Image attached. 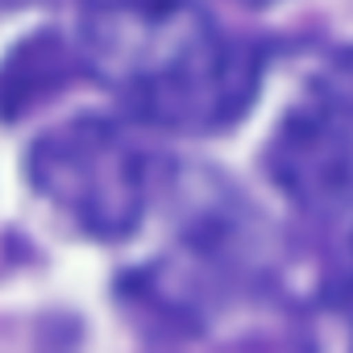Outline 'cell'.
I'll return each instance as SVG.
<instances>
[{
    "label": "cell",
    "mask_w": 353,
    "mask_h": 353,
    "mask_svg": "<svg viewBox=\"0 0 353 353\" xmlns=\"http://www.w3.org/2000/svg\"><path fill=\"white\" fill-rule=\"evenodd\" d=\"M71 71H75V59L54 34H38L21 42L0 63V117H17L30 104L54 96Z\"/></svg>",
    "instance_id": "cell-4"
},
{
    "label": "cell",
    "mask_w": 353,
    "mask_h": 353,
    "mask_svg": "<svg viewBox=\"0 0 353 353\" xmlns=\"http://www.w3.org/2000/svg\"><path fill=\"white\" fill-rule=\"evenodd\" d=\"M266 166L303 208H353V50L324 63L270 137Z\"/></svg>",
    "instance_id": "cell-3"
},
{
    "label": "cell",
    "mask_w": 353,
    "mask_h": 353,
    "mask_svg": "<svg viewBox=\"0 0 353 353\" xmlns=\"http://www.w3.org/2000/svg\"><path fill=\"white\" fill-rule=\"evenodd\" d=\"M79 54L133 117L174 133L229 129L258 92V54L196 0H88Z\"/></svg>",
    "instance_id": "cell-1"
},
{
    "label": "cell",
    "mask_w": 353,
    "mask_h": 353,
    "mask_svg": "<svg viewBox=\"0 0 353 353\" xmlns=\"http://www.w3.org/2000/svg\"><path fill=\"white\" fill-rule=\"evenodd\" d=\"M34 188L83 233L121 241L145 212V158L104 117H75L34 141Z\"/></svg>",
    "instance_id": "cell-2"
},
{
    "label": "cell",
    "mask_w": 353,
    "mask_h": 353,
    "mask_svg": "<svg viewBox=\"0 0 353 353\" xmlns=\"http://www.w3.org/2000/svg\"><path fill=\"white\" fill-rule=\"evenodd\" d=\"M349 295H353V245H349Z\"/></svg>",
    "instance_id": "cell-5"
}]
</instances>
